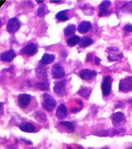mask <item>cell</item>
<instances>
[{
  "label": "cell",
  "instance_id": "8",
  "mask_svg": "<svg viewBox=\"0 0 132 149\" xmlns=\"http://www.w3.org/2000/svg\"><path fill=\"white\" fill-rule=\"evenodd\" d=\"M97 73L95 70H91L89 69L82 70L79 73V77L82 79L90 81L92 80L97 76Z\"/></svg>",
  "mask_w": 132,
  "mask_h": 149
},
{
  "label": "cell",
  "instance_id": "15",
  "mask_svg": "<svg viewBox=\"0 0 132 149\" xmlns=\"http://www.w3.org/2000/svg\"><path fill=\"white\" fill-rule=\"evenodd\" d=\"M110 4L111 2L110 1H104L100 4L99 6V8L100 10L99 16L102 17L107 15V13H109V12L107 10V8L110 6Z\"/></svg>",
  "mask_w": 132,
  "mask_h": 149
},
{
  "label": "cell",
  "instance_id": "17",
  "mask_svg": "<svg viewBox=\"0 0 132 149\" xmlns=\"http://www.w3.org/2000/svg\"><path fill=\"white\" fill-rule=\"evenodd\" d=\"M92 91V89L90 87H82L80 88V90L78 91V94L81 96H82V97H84L86 99H89L91 95Z\"/></svg>",
  "mask_w": 132,
  "mask_h": 149
},
{
  "label": "cell",
  "instance_id": "21",
  "mask_svg": "<svg viewBox=\"0 0 132 149\" xmlns=\"http://www.w3.org/2000/svg\"><path fill=\"white\" fill-rule=\"evenodd\" d=\"M93 43V40L90 37L85 36L79 42V46L81 47H86L89 46Z\"/></svg>",
  "mask_w": 132,
  "mask_h": 149
},
{
  "label": "cell",
  "instance_id": "35",
  "mask_svg": "<svg viewBox=\"0 0 132 149\" xmlns=\"http://www.w3.org/2000/svg\"><path fill=\"white\" fill-rule=\"evenodd\" d=\"M61 1H50L51 3H60Z\"/></svg>",
  "mask_w": 132,
  "mask_h": 149
},
{
  "label": "cell",
  "instance_id": "7",
  "mask_svg": "<svg viewBox=\"0 0 132 149\" xmlns=\"http://www.w3.org/2000/svg\"><path fill=\"white\" fill-rule=\"evenodd\" d=\"M65 85L66 81L65 80H62L57 82L55 83L53 90L54 92L59 96H64L66 95V90H65Z\"/></svg>",
  "mask_w": 132,
  "mask_h": 149
},
{
  "label": "cell",
  "instance_id": "33",
  "mask_svg": "<svg viewBox=\"0 0 132 149\" xmlns=\"http://www.w3.org/2000/svg\"><path fill=\"white\" fill-rule=\"evenodd\" d=\"M78 111H79V109H78L77 108H73L71 110V111L72 113H76Z\"/></svg>",
  "mask_w": 132,
  "mask_h": 149
},
{
  "label": "cell",
  "instance_id": "27",
  "mask_svg": "<svg viewBox=\"0 0 132 149\" xmlns=\"http://www.w3.org/2000/svg\"><path fill=\"white\" fill-rule=\"evenodd\" d=\"M46 6H40L38 10H37V15L38 16L40 17H43L46 15V9H45Z\"/></svg>",
  "mask_w": 132,
  "mask_h": 149
},
{
  "label": "cell",
  "instance_id": "10",
  "mask_svg": "<svg viewBox=\"0 0 132 149\" xmlns=\"http://www.w3.org/2000/svg\"><path fill=\"white\" fill-rule=\"evenodd\" d=\"M37 46L34 43H29L23 49V53L28 56H33L37 53Z\"/></svg>",
  "mask_w": 132,
  "mask_h": 149
},
{
  "label": "cell",
  "instance_id": "31",
  "mask_svg": "<svg viewBox=\"0 0 132 149\" xmlns=\"http://www.w3.org/2000/svg\"><path fill=\"white\" fill-rule=\"evenodd\" d=\"M92 56H93V54H88L87 56V61H90L91 59H92Z\"/></svg>",
  "mask_w": 132,
  "mask_h": 149
},
{
  "label": "cell",
  "instance_id": "3",
  "mask_svg": "<svg viewBox=\"0 0 132 149\" xmlns=\"http://www.w3.org/2000/svg\"><path fill=\"white\" fill-rule=\"evenodd\" d=\"M108 54V59L111 61H118L123 57V55L117 47H108L107 49Z\"/></svg>",
  "mask_w": 132,
  "mask_h": 149
},
{
  "label": "cell",
  "instance_id": "20",
  "mask_svg": "<svg viewBox=\"0 0 132 149\" xmlns=\"http://www.w3.org/2000/svg\"><path fill=\"white\" fill-rule=\"evenodd\" d=\"M81 41L80 37L78 35H74L71 36L67 41V45L70 47H73L79 44Z\"/></svg>",
  "mask_w": 132,
  "mask_h": 149
},
{
  "label": "cell",
  "instance_id": "13",
  "mask_svg": "<svg viewBox=\"0 0 132 149\" xmlns=\"http://www.w3.org/2000/svg\"><path fill=\"white\" fill-rule=\"evenodd\" d=\"M92 27V24L90 21H82L78 26V31L81 34L86 33L90 31Z\"/></svg>",
  "mask_w": 132,
  "mask_h": 149
},
{
  "label": "cell",
  "instance_id": "14",
  "mask_svg": "<svg viewBox=\"0 0 132 149\" xmlns=\"http://www.w3.org/2000/svg\"><path fill=\"white\" fill-rule=\"evenodd\" d=\"M67 115V110L65 106L61 104L58 107L56 112V116L58 119L63 120L64 119Z\"/></svg>",
  "mask_w": 132,
  "mask_h": 149
},
{
  "label": "cell",
  "instance_id": "30",
  "mask_svg": "<svg viewBox=\"0 0 132 149\" xmlns=\"http://www.w3.org/2000/svg\"><path fill=\"white\" fill-rule=\"evenodd\" d=\"M94 62H95V64H97V65H99L100 64V62H101V59L98 56H95Z\"/></svg>",
  "mask_w": 132,
  "mask_h": 149
},
{
  "label": "cell",
  "instance_id": "19",
  "mask_svg": "<svg viewBox=\"0 0 132 149\" xmlns=\"http://www.w3.org/2000/svg\"><path fill=\"white\" fill-rule=\"evenodd\" d=\"M34 118L36 121L41 123H44L47 121V116L46 113L41 111L35 112L34 114Z\"/></svg>",
  "mask_w": 132,
  "mask_h": 149
},
{
  "label": "cell",
  "instance_id": "6",
  "mask_svg": "<svg viewBox=\"0 0 132 149\" xmlns=\"http://www.w3.org/2000/svg\"><path fill=\"white\" fill-rule=\"evenodd\" d=\"M52 75L54 79H61L65 75V71L62 65L55 64L53 65L52 70Z\"/></svg>",
  "mask_w": 132,
  "mask_h": 149
},
{
  "label": "cell",
  "instance_id": "2",
  "mask_svg": "<svg viewBox=\"0 0 132 149\" xmlns=\"http://www.w3.org/2000/svg\"><path fill=\"white\" fill-rule=\"evenodd\" d=\"M119 91L123 92H129L132 91V76L127 77L120 81Z\"/></svg>",
  "mask_w": 132,
  "mask_h": 149
},
{
  "label": "cell",
  "instance_id": "23",
  "mask_svg": "<svg viewBox=\"0 0 132 149\" xmlns=\"http://www.w3.org/2000/svg\"><path fill=\"white\" fill-rule=\"evenodd\" d=\"M67 10L60 11L56 14V18L60 21H65L69 19V17L67 15Z\"/></svg>",
  "mask_w": 132,
  "mask_h": 149
},
{
  "label": "cell",
  "instance_id": "9",
  "mask_svg": "<svg viewBox=\"0 0 132 149\" xmlns=\"http://www.w3.org/2000/svg\"><path fill=\"white\" fill-rule=\"evenodd\" d=\"M31 96L28 94H21L19 95L18 101L19 107L22 108H26L28 106L29 103L31 101Z\"/></svg>",
  "mask_w": 132,
  "mask_h": 149
},
{
  "label": "cell",
  "instance_id": "34",
  "mask_svg": "<svg viewBox=\"0 0 132 149\" xmlns=\"http://www.w3.org/2000/svg\"><path fill=\"white\" fill-rule=\"evenodd\" d=\"M5 2H6V1H2V0H1V1H0V6H2V5H3Z\"/></svg>",
  "mask_w": 132,
  "mask_h": 149
},
{
  "label": "cell",
  "instance_id": "38",
  "mask_svg": "<svg viewBox=\"0 0 132 149\" xmlns=\"http://www.w3.org/2000/svg\"><path fill=\"white\" fill-rule=\"evenodd\" d=\"M67 149H73L72 147H70V146H68L67 147Z\"/></svg>",
  "mask_w": 132,
  "mask_h": 149
},
{
  "label": "cell",
  "instance_id": "37",
  "mask_svg": "<svg viewBox=\"0 0 132 149\" xmlns=\"http://www.w3.org/2000/svg\"><path fill=\"white\" fill-rule=\"evenodd\" d=\"M78 149H84V148L82 147V146H79V147H78Z\"/></svg>",
  "mask_w": 132,
  "mask_h": 149
},
{
  "label": "cell",
  "instance_id": "4",
  "mask_svg": "<svg viewBox=\"0 0 132 149\" xmlns=\"http://www.w3.org/2000/svg\"><path fill=\"white\" fill-rule=\"evenodd\" d=\"M112 78L110 76H106L104 78L103 81L102 83V93L104 96H107L110 94L112 89Z\"/></svg>",
  "mask_w": 132,
  "mask_h": 149
},
{
  "label": "cell",
  "instance_id": "29",
  "mask_svg": "<svg viewBox=\"0 0 132 149\" xmlns=\"http://www.w3.org/2000/svg\"><path fill=\"white\" fill-rule=\"evenodd\" d=\"M124 30L126 32H132V25L131 24H127L124 27Z\"/></svg>",
  "mask_w": 132,
  "mask_h": 149
},
{
  "label": "cell",
  "instance_id": "5",
  "mask_svg": "<svg viewBox=\"0 0 132 149\" xmlns=\"http://www.w3.org/2000/svg\"><path fill=\"white\" fill-rule=\"evenodd\" d=\"M20 27V23L18 19L16 17L12 18L9 21L7 24V30L9 33H14L18 31Z\"/></svg>",
  "mask_w": 132,
  "mask_h": 149
},
{
  "label": "cell",
  "instance_id": "16",
  "mask_svg": "<svg viewBox=\"0 0 132 149\" xmlns=\"http://www.w3.org/2000/svg\"><path fill=\"white\" fill-rule=\"evenodd\" d=\"M19 127L21 131L27 133H33L35 132V130L34 125L28 122L21 124Z\"/></svg>",
  "mask_w": 132,
  "mask_h": 149
},
{
  "label": "cell",
  "instance_id": "28",
  "mask_svg": "<svg viewBox=\"0 0 132 149\" xmlns=\"http://www.w3.org/2000/svg\"><path fill=\"white\" fill-rule=\"evenodd\" d=\"M122 10L124 12H132V2L124 5L122 7Z\"/></svg>",
  "mask_w": 132,
  "mask_h": 149
},
{
  "label": "cell",
  "instance_id": "36",
  "mask_svg": "<svg viewBox=\"0 0 132 149\" xmlns=\"http://www.w3.org/2000/svg\"><path fill=\"white\" fill-rule=\"evenodd\" d=\"M36 2H37L38 3L41 4V3H44V1H36Z\"/></svg>",
  "mask_w": 132,
  "mask_h": 149
},
{
  "label": "cell",
  "instance_id": "32",
  "mask_svg": "<svg viewBox=\"0 0 132 149\" xmlns=\"http://www.w3.org/2000/svg\"><path fill=\"white\" fill-rule=\"evenodd\" d=\"M22 141H23V142L25 143L26 144H32V143L31 142V141H27V140H26V139H22Z\"/></svg>",
  "mask_w": 132,
  "mask_h": 149
},
{
  "label": "cell",
  "instance_id": "12",
  "mask_svg": "<svg viewBox=\"0 0 132 149\" xmlns=\"http://www.w3.org/2000/svg\"><path fill=\"white\" fill-rule=\"evenodd\" d=\"M111 119L115 125H118L125 120V115L121 111H118L112 115Z\"/></svg>",
  "mask_w": 132,
  "mask_h": 149
},
{
  "label": "cell",
  "instance_id": "11",
  "mask_svg": "<svg viewBox=\"0 0 132 149\" xmlns=\"http://www.w3.org/2000/svg\"><path fill=\"white\" fill-rule=\"evenodd\" d=\"M15 56V52L13 50H9L3 52L1 54V59L4 62H10Z\"/></svg>",
  "mask_w": 132,
  "mask_h": 149
},
{
  "label": "cell",
  "instance_id": "1",
  "mask_svg": "<svg viewBox=\"0 0 132 149\" xmlns=\"http://www.w3.org/2000/svg\"><path fill=\"white\" fill-rule=\"evenodd\" d=\"M41 102L44 109L49 111H52L56 106V102L55 100L47 93L42 94Z\"/></svg>",
  "mask_w": 132,
  "mask_h": 149
},
{
  "label": "cell",
  "instance_id": "22",
  "mask_svg": "<svg viewBox=\"0 0 132 149\" xmlns=\"http://www.w3.org/2000/svg\"><path fill=\"white\" fill-rule=\"evenodd\" d=\"M76 31V26L75 24H70L65 27L64 30V33L65 36H68L74 34Z\"/></svg>",
  "mask_w": 132,
  "mask_h": 149
},
{
  "label": "cell",
  "instance_id": "26",
  "mask_svg": "<svg viewBox=\"0 0 132 149\" xmlns=\"http://www.w3.org/2000/svg\"><path fill=\"white\" fill-rule=\"evenodd\" d=\"M60 125L65 127L69 130L70 132H73L75 130V126L73 125V124L71 122L63 121L60 123Z\"/></svg>",
  "mask_w": 132,
  "mask_h": 149
},
{
  "label": "cell",
  "instance_id": "25",
  "mask_svg": "<svg viewBox=\"0 0 132 149\" xmlns=\"http://www.w3.org/2000/svg\"><path fill=\"white\" fill-rule=\"evenodd\" d=\"M35 86L36 88L40 91H46L49 88V84L46 81H42L39 82V83H36L35 84Z\"/></svg>",
  "mask_w": 132,
  "mask_h": 149
},
{
  "label": "cell",
  "instance_id": "18",
  "mask_svg": "<svg viewBox=\"0 0 132 149\" xmlns=\"http://www.w3.org/2000/svg\"><path fill=\"white\" fill-rule=\"evenodd\" d=\"M55 59V56L52 54H44L42 59H41V63L44 65H48L52 63Z\"/></svg>",
  "mask_w": 132,
  "mask_h": 149
},
{
  "label": "cell",
  "instance_id": "24",
  "mask_svg": "<svg viewBox=\"0 0 132 149\" xmlns=\"http://www.w3.org/2000/svg\"><path fill=\"white\" fill-rule=\"evenodd\" d=\"M36 73L37 77L40 79H46L47 78L46 70L40 68V67H39V68H38L37 69H36Z\"/></svg>",
  "mask_w": 132,
  "mask_h": 149
}]
</instances>
